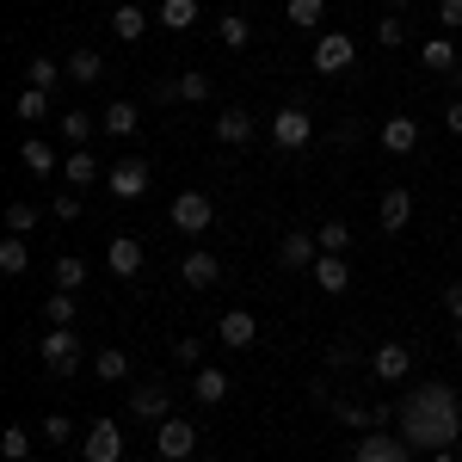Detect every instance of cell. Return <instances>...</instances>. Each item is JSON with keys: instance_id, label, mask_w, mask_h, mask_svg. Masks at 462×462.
Wrapping results in <instances>:
<instances>
[{"instance_id": "1", "label": "cell", "mask_w": 462, "mask_h": 462, "mask_svg": "<svg viewBox=\"0 0 462 462\" xmlns=\"http://www.w3.org/2000/svg\"><path fill=\"white\" fill-rule=\"evenodd\" d=\"M407 450H450L462 438V401L450 383H413L394 407Z\"/></svg>"}, {"instance_id": "2", "label": "cell", "mask_w": 462, "mask_h": 462, "mask_svg": "<svg viewBox=\"0 0 462 462\" xmlns=\"http://www.w3.org/2000/svg\"><path fill=\"white\" fill-rule=\"evenodd\" d=\"M37 357H43V370H50V376H62V383H69L74 370H80V333L50 327V333L37 339Z\"/></svg>"}, {"instance_id": "3", "label": "cell", "mask_w": 462, "mask_h": 462, "mask_svg": "<svg viewBox=\"0 0 462 462\" xmlns=\"http://www.w3.org/2000/svg\"><path fill=\"white\" fill-rule=\"evenodd\" d=\"M272 143L284 148V154H296V148L315 143V117L302 106H278V117H272Z\"/></svg>"}, {"instance_id": "4", "label": "cell", "mask_w": 462, "mask_h": 462, "mask_svg": "<svg viewBox=\"0 0 462 462\" xmlns=\"http://www.w3.org/2000/svg\"><path fill=\"white\" fill-rule=\"evenodd\" d=\"M210 222H216V204L204 198V191H179L173 198V228L179 235H204Z\"/></svg>"}, {"instance_id": "5", "label": "cell", "mask_w": 462, "mask_h": 462, "mask_svg": "<svg viewBox=\"0 0 462 462\" xmlns=\"http://www.w3.org/2000/svg\"><path fill=\"white\" fill-rule=\"evenodd\" d=\"M352 62H357V37H346V32L315 37V69L320 74H346Z\"/></svg>"}, {"instance_id": "6", "label": "cell", "mask_w": 462, "mask_h": 462, "mask_svg": "<svg viewBox=\"0 0 462 462\" xmlns=\"http://www.w3.org/2000/svg\"><path fill=\"white\" fill-rule=\"evenodd\" d=\"M407 370H413V352H407L401 339H383V346L370 352V376H376V383H407Z\"/></svg>"}, {"instance_id": "7", "label": "cell", "mask_w": 462, "mask_h": 462, "mask_svg": "<svg viewBox=\"0 0 462 462\" xmlns=\"http://www.w3.org/2000/svg\"><path fill=\"white\" fill-rule=\"evenodd\" d=\"M352 462H413V450H407V438H389V431H364L357 438Z\"/></svg>"}, {"instance_id": "8", "label": "cell", "mask_w": 462, "mask_h": 462, "mask_svg": "<svg viewBox=\"0 0 462 462\" xmlns=\"http://www.w3.org/2000/svg\"><path fill=\"white\" fill-rule=\"evenodd\" d=\"M315 259H320V241L302 235V228H290L284 241H278V265L284 272H315Z\"/></svg>"}, {"instance_id": "9", "label": "cell", "mask_w": 462, "mask_h": 462, "mask_svg": "<svg viewBox=\"0 0 462 462\" xmlns=\"http://www.w3.org/2000/svg\"><path fill=\"white\" fill-rule=\"evenodd\" d=\"M154 450H161V462H185L191 450H198V431L185 426V420H161V431H154Z\"/></svg>"}, {"instance_id": "10", "label": "cell", "mask_w": 462, "mask_h": 462, "mask_svg": "<svg viewBox=\"0 0 462 462\" xmlns=\"http://www.w3.org/2000/svg\"><path fill=\"white\" fill-rule=\"evenodd\" d=\"M80 457H87V462H117V457H124V431L111 426V420H93V426H87V444H80Z\"/></svg>"}, {"instance_id": "11", "label": "cell", "mask_w": 462, "mask_h": 462, "mask_svg": "<svg viewBox=\"0 0 462 462\" xmlns=\"http://www.w3.org/2000/svg\"><path fill=\"white\" fill-rule=\"evenodd\" d=\"M106 191H111V198H124V204H136V198L148 191V167H143V161H117V167L106 173Z\"/></svg>"}, {"instance_id": "12", "label": "cell", "mask_w": 462, "mask_h": 462, "mask_svg": "<svg viewBox=\"0 0 462 462\" xmlns=\"http://www.w3.org/2000/svg\"><path fill=\"white\" fill-rule=\"evenodd\" d=\"M167 407H173V394H167V383H143V389L130 394V413H136L143 426H161V420H167Z\"/></svg>"}, {"instance_id": "13", "label": "cell", "mask_w": 462, "mask_h": 462, "mask_svg": "<svg viewBox=\"0 0 462 462\" xmlns=\"http://www.w3.org/2000/svg\"><path fill=\"white\" fill-rule=\"evenodd\" d=\"M106 265H111V278H136V272H143V241H136V235H111Z\"/></svg>"}, {"instance_id": "14", "label": "cell", "mask_w": 462, "mask_h": 462, "mask_svg": "<svg viewBox=\"0 0 462 462\" xmlns=\"http://www.w3.org/2000/svg\"><path fill=\"white\" fill-rule=\"evenodd\" d=\"M216 333H222V346H228V352H247L253 339H259V320H253L247 309H228V315L216 320Z\"/></svg>"}, {"instance_id": "15", "label": "cell", "mask_w": 462, "mask_h": 462, "mask_svg": "<svg viewBox=\"0 0 462 462\" xmlns=\"http://www.w3.org/2000/svg\"><path fill=\"white\" fill-rule=\"evenodd\" d=\"M228 389H235V383H228V370H216V364H198V370H191V394H198L204 407H222Z\"/></svg>"}, {"instance_id": "16", "label": "cell", "mask_w": 462, "mask_h": 462, "mask_svg": "<svg viewBox=\"0 0 462 462\" xmlns=\"http://www.w3.org/2000/svg\"><path fill=\"white\" fill-rule=\"evenodd\" d=\"M216 278H222L216 253H185V259H179V284H185V290H210Z\"/></svg>"}, {"instance_id": "17", "label": "cell", "mask_w": 462, "mask_h": 462, "mask_svg": "<svg viewBox=\"0 0 462 462\" xmlns=\"http://www.w3.org/2000/svg\"><path fill=\"white\" fill-rule=\"evenodd\" d=\"M154 99H185V106H198V99H210V74H179V80H161L154 87Z\"/></svg>"}, {"instance_id": "18", "label": "cell", "mask_w": 462, "mask_h": 462, "mask_svg": "<svg viewBox=\"0 0 462 462\" xmlns=\"http://www.w3.org/2000/svg\"><path fill=\"white\" fill-rule=\"evenodd\" d=\"M407 216H413V198H407L401 185H389V191H383V204H376V222H383V235H401V228H407Z\"/></svg>"}, {"instance_id": "19", "label": "cell", "mask_w": 462, "mask_h": 462, "mask_svg": "<svg viewBox=\"0 0 462 462\" xmlns=\"http://www.w3.org/2000/svg\"><path fill=\"white\" fill-rule=\"evenodd\" d=\"M309 278H315V284L327 290V296H346V290H352V272H346V259H339V253H320Z\"/></svg>"}, {"instance_id": "20", "label": "cell", "mask_w": 462, "mask_h": 462, "mask_svg": "<svg viewBox=\"0 0 462 462\" xmlns=\"http://www.w3.org/2000/svg\"><path fill=\"white\" fill-rule=\"evenodd\" d=\"M216 143H228V148H247L253 143V117L241 106H228L222 117H216Z\"/></svg>"}, {"instance_id": "21", "label": "cell", "mask_w": 462, "mask_h": 462, "mask_svg": "<svg viewBox=\"0 0 462 462\" xmlns=\"http://www.w3.org/2000/svg\"><path fill=\"white\" fill-rule=\"evenodd\" d=\"M111 32L124 37V43H143V32H148V13L136 6V0H124V6H111Z\"/></svg>"}, {"instance_id": "22", "label": "cell", "mask_w": 462, "mask_h": 462, "mask_svg": "<svg viewBox=\"0 0 462 462\" xmlns=\"http://www.w3.org/2000/svg\"><path fill=\"white\" fill-rule=\"evenodd\" d=\"M383 148H389V154H413V148H420V124H413V117H389V124H383Z\"/></svg>"}, {"instance_id": "23", "label": "cell", "mask_w": 462, "mask_h": 462, "mask_svg": "<svg viewBox=\"0 0 462 462\" xmlns=\"http://www.w3.org/2000/svg\"><path fill=\"white\" fill-rule=\"evenodd\" d=\"M19 161H25V167H32L37 179H50L56 167H62V161H56V148L43 143V136H25V143H19Z\"/></svg>"}, {"instance_id": "24", "label": "cell", "mask_w": 462, "mask_h": 462, "mask_svg": "<svg viewBox=\"0 0 462 462\" xmlns=\"http://www.w3.org/2000/svg\"><path fill=\"white\" fill-rule=\"evenodd\" d=\"M420 62H426V74H450L457 69V43L450 37H426L420 43Z\"/></svg>"}, {"instance_id": "25", "label": "cell", "mask_w": 462, "mask_h": 462, "mask_svg": "<svg viewBox=\"0 0 462 462\" xmlns=\"http://www.w3.org/2000/svg\"><path fill=\"white\" fill-rule=\"evenodd\" d=\"M62 179H69V185H93V179H106V173H99L93 148H74L69 161H62Z\"/></svg>"}, {"instance_id": "26", "label": "cell", "mask_w": 462, "mask_h": 462, "mask_svg": "<svg viewBox=\"0 0 462 462\" xmlns=\"http://www.w3.org/2000/svg\"><path fill=\"white\" fill-rule=\"evenodd\" d=\"M62 69H69V80H80V87H93V80L106 74V62H99V50H74V56L62 62Z\"/></svg>"}, {"instance_id": "27", "label": "cell", "mask_w": 462, "mask_h": 462, "mask_svg": "<svg viewBox=\"0 0 462 462\" xmlns=\"http://www.w3.org/2000/svg\"><path fill=\"white\" fill-rule=\"evenodd\" d=\"M106 136H136V99H111L106 106Z\"/></svg>"}, {"instance_id": "28", "label": "cell", "mask_w": 462, "mask_h": 462, "mask_svg": "<svg viewBox=\"0 0 462 462\" xmlns=\"http://www.w3.org/2000/svg\"><path fill=\"white\" fill-rule=\"evenodd\" d=\"M339 426H383V407H357V401H327Z\"/></svg>"}, {"instance_id": "29", "label": "cell", "mask_w": 462, "mask_h": 462, "mask_svg": "<svg viewBox=\"0 0 462 462\" xmlns=\"http://www.w3.org/2000/svg\"><path fill=\"white\" fill-rule=\"evenodd\" d=\"M25 265H32V247H25V235H6V241H0V272H6V278H19Z\"/></svg>"}, {"instance_id": "30", "label": "cell", "mask_w": 462, "mask_h": 462, "mask_svg": "<svg viewBox=\"0 0 462 462\" xmlns=\"http://www.w3.org/2000/svg\"><path fill=\"white\" fill-rule=\"evenodd\" d=\"M161 25L167 32H191L198 25V0H161Z\"/></svg>"}, {"instance_id": "31", "label": "cell", "mask_w": 462, "mask_h": 462, "mask_svg": "<svg viewBox=\"0 0 462 462\" xmlns=\"http://www.w3.org/2000/svg\"><path fill=\"white\" fill-rule=\"evenodd\" d=\"M216 43H222V50H247V43H253V25L241 19V13H228V19L216 25Z\"/></svg>"}, {"instance_id": "32", "label": "cell", "mask_w": 462, "mask_h": 462, "mask_svg": "<svg viewBox=\"0 0 462 462\" xmlns=\"http://www.w3.org/2000/svg\"><path fill=\"white\" fill-rule=\"evenodd\" d=\"M93 376H99V383H124V376H130V357L117 352V346H106V352L93 357Z\"/></svg>"}, {"instance_id": "33", "label": "cell", "mask_w": 462, "mask_h": 462, "mask_svg": "<svg viewBox=\"0 0 462 462\" xmlns=\"http://www.w3.org/2000/svg\"><path fill=\"white\" fill-rule=\"evenodd\" d=\"M62 74H69V69H62L56 56H32V69H25V87H43V93H50Z\"/></svg>"}, {"instance_id": "34", "label": "cell", "mask_w": 462, "mask_h": 462, "mask_svg": "<svg viewBox=\"0 0 462 462\" xmlns=\"http://www.w3.org/2000/svg\"><path fill=\"white\" fill-rule=\"evenodd\" d=\"M0 457H6V462H32V431L6 426V431H0Z\"/></svg>"}, {"instance_id": "35", "label": "cell", "mask_w": 462, "mask_h": 462, "mask_svg": "<svg viewBox=\"0 0 462 462\" xmlns=\"http://www.w3.org/2000/svg\"><path fill=\"white\" fill-rule=\"evenodd\" d=\"M13 111H19L25 124H43V111H50V93H43V87H25V93L13 99Z\"/></svg>"}, {"instance_id": "36", "label": "cell", "mask_w": 462, "mask_h": 462, "mask_svg": "<svg viewBox=\"0 0 462 462\" xmlns=\"http://www.w3.org/2000/svg\"><path fill=\"white\" fill-rule=\"evenodd\" d=\"M80 284H87V259L62 253V259H56V290H80Z\"/></svg>"}, {"instance_id": "37", "label": "cell", "mask_w": 462, "mask_h": 462, "mask_svg": "<svg viewBox=\"0 0 462 462\" xmlns=\"http://www.w3.org/2000/svg\"><path fill=\"white\" fill-rule=\"evenodd\" d=\"M43 320H50V327H74V290H56V296L43 302Z\"/></svg>"}, {"instance_id": "38", "label": "cell", "mask_w": 462, "mask_h": 462, "mask_svg": "<svg viewBox=\"0 0 462 462\" xmlns=\"http://www.w3.org/2000/svg\"><path fill=\"white\" fill-rule=\"evenodd\" d=\"M284 13H290V25H302V32H315V25H320V13H327V0H290Z\"/></svg>"}, {"instance_id": "39", "label": "cell", "mask_w": 462, "mask_h": 462, "mask_svg": "<svg viewBox=\"0 0 462 462\" xmlns=\"http://www.w3.org/2000/svg\"><path fill=\"white\" fill-rule=\"evenodd\" d=\"M376 43H383V50H401V43H407V25H401V13H383V19H376Z\"/></svg>"}, {"instance_id": "40", "label": "cell", "mask_w": 462, "mask_h": 462, "mask_svg": "<svg viewBox=\"0 0 462 462\" xmlns=\"http://www.w3.org/2000/svg\"><path fill=\"white\" fill-rule=\"evenodd\" d=\"M315 241H320V253H346L352 247V228L346 222H327V228H315Z\"/></svg>"}, {"instance_id": "41", "label": "cell", "mask_w": 462, "mask_h": 462, "mask_svg": "<svg viewBox=\"0 0 462 462\" xmlns=\"http://www.w3.org/2000/svg\"><path fill=\"white\" fill-rule=\"evenodd\" d=\"M62 136H69L74 148H87V136H93V117H87V111H62Z\"/></svg>"}, {"instance_id": "42", "label": "cell", "mask_w": 462, "mask_h": 462, "mask_svg": "<svg viewBox=\"0 0 462 462\" xmlns=\"http://www.w3.org/2000/svg\"><path fill=\"white\" fill-rule=\"evenodd\" d=\"M6 228H13V235H32L37 228V204H6Z\"/></svg>"}, {"instance_id": "43", "label": "cell", "mask_w": 462, "mask_h": 462, "mask_svg": "<svg viewBox=\"0 0 462 462\" xmlns=\"http://www.w3.org/2000/svg\"><path fill=\"white\" fill-rule=\"evenodd\" d=\"M69 438H74L69 413H50V420H43V444H69Z\"/></svg>"}, {"instance_id": "44", "label": "cell", "mask_w": 462, "mask_h": 462, "mask_svg": "<svg viewBox=\"0 0 462 462\" xmlns=\"http://www.w3.org/2000/svg\"><path fill=\"white\" fill-rule=\"evenodd\" d=\"M50 216H56V222H74V216H80V198H74V191H56Z\"/></svg>"}, {"instance_id": "45", "label": "cell", "mask_w": 462, "mask_h": 462, "mask_svg": "<svg viewBox=\"0 0 462 462\" xmlns=\"http://www.w3.org/2000/svg\"><path fill=\"white\" fill-rule=\"evenodd\" d=\"M173 357L185 364V370H198V364H204V346H198V339H179V346H173Z\"/></svg>"}, {"instance_id": "46", "label": "cell", "mask_w": 462, "mask_h": 462, "mask_svg": "<svg viewBox=\"0 0 462 462\" xmlns=\"http://www.w3.org/2000/svg\"><path fill=\"white\" fill-rule=\"evenodd\" d=\"M438 25H444V32H462V0H444V6H438Z\"/></svg>"}, {"instance_id": "47", "label": "cell", "mask_w": 462, "mask_h": 462, "mask_svg": "<svg viewBox=\"0 0 462 462\" xmlns=\"http://www.w3.org/2000/svg\"><path fill=\"white\" fill-rule=\"evenodd\" d=\"M352 346H327V370H352Z\"/></svg>"}, {"instance_id": "48", "label": "cell", "mask_w": 462, "mask_h": 462, "mask_svg": "<svg viewBox=\"0 0 462 462\" xmlns=\"http://www.w3.org/2000/svg\"><path fill=\"white\" fill-rule=\"evenodd\" d=\"M444 309H450L457 327H462V278H457V284H444Z\"/></svg>"}, {"instance_id": "49", "label": "cell", "mask_w": 462, "mask_h": 462, "mask_svg": "<svg viewBox=\"0 0 462 462\" xmlns=\"http://www.w3.org/2000/svg\"><path fill=\"white\" fill-rule=\"evenodd\" d=\"M444 130H457V136H462V99H450V106H444Z\"/></svg>"}, {"instance_id": "50", "label": "cell", "mask_w": 462, "mask_h": 462, "mask_svg": "<svg viewBox=\"0 0 462 462\" xmlns=\"http://www.w3.org/2000/svg\"><path fill=\"white\" fill-rule=\"evenodd\" d=\"M431 462H462V457L457 450H431Z\"/></svg>"}, {"instance_id": "51", "label": "cell", "mask_w": 462, "mask_h": 462, "mask_svg": "<svg viewBox=\"0 0 462 462\" xmlns=\"http://www.w3.org/2000/svg\"><path fill=\"white\" fill-rule=\"evenodd\" d=\"M389 6H394V13H401V6H413V0H389Z\"/></svg>"}, {"instance_id": "52", "label": "cell", "mask_w": 462, "mask_h": 462, "mask_svg": "<svg viewBox=\"0 0 462 462\" xmlns=\"http://www.w3.org/2000/svg\"><path fill=\"white\" fill-rule=\"evenodd\" d=\"M32 462H43V457H32Z\"/></svg>"}]
</instances>
